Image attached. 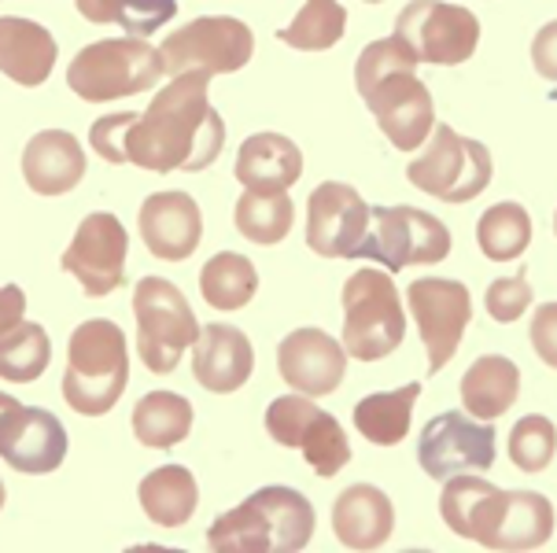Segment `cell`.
<instances>
[{
  "label": "cell",
  "mask_w": 557,
  "mask_h": 553,
  "mask_svg": "<svg viewBox=\"0 0 557 553\" xmlns=\"http://www.w3.org/2000/svg\"><path fill=\"white\" fill-rule=\"evenodd\" d=\"M0 510H4V483H0Z\"/></svg>",
  "instance_id": "cell-42"
},
{
  "label": "cell",
  "mask_w": 557,
  "mask_h": 553,
  "mask_svg": "<svg viewBox=\"0 0 557 553\" xmlns=\"http://www.w3.org/2000/svg\"><path fill=\"white\" fill-rule=\"evenodd\" d=\"M89 23H119L129 37H148L163 30L177 15V0H74Z\"/></svg>",
  "instance_id": "cell-35"
},
{
  "label": "cell",
  "mask_w": 557,
  "mask_h": 553,
  "mask_svg": "<svg viewBox=\"0 0 557 553\" xmlns=\"http://www.w3.org/2000/svg\"><path fill=\"white\" fill-rule=\"evenodd\" d=\"M495 163H491L487 144L473 137H461L450 126H432L429 148L406 166V181L421 189L432 200L443 203H469L491 185Z\"/></svg>",
  "instance_id": "cell-8"
},
{
  "label": "cell",
  "mask_w": 557,
  "mask_h": 553,
  "mask_svg": "<svg viewBox=\"0 0 557 553\" xmlns=\"http://www.w3.org/2000/svg\"><path fill=\"white\" fill-rule=\"evenodd\" d=\"M259 292V269L237 251H219L200 269V296L214 311H240Z\"/></svg>",
  "instance_id": "cell-31"
},
{
  "label": "cell",
  "mask_w": 557,
  "mask_h": 553,
  "mask_svg": "<svg viewBox=\"0 0 557 553\" xmlns=\"http://www.w3.org/2000/svg\"><path fill=\"white\" fill-rule=\"evenodd\" d=\"M506 510V491H498L495 483L480 480L476 473L450 476L447 487L440 494V513L455 536L473 539L480 546H495V531Z\"/></svg>",
  "instance_id": "cell-21"
},
{
  "label": "cell",
  "mask_w": 557,
  "mask_h": 553,
  "mask_svg": "<svg viewBox=\"0 0 557 553\" xmlns=\"http://www.w3.org/2000/svg\"><path fill=\"white\" fill-rule=\"evenodd\" d=\"M23 177L37 196H67L85 177V148L67 129H41L23 148Z\"/></svg>",
  "instance_id": "cell-22"
},
{
  "label": "cell",
  "mask_w": 557,
  "mask_h": 553,
  "mask_svg": "<svg viewBox=\"0 0 557 553\" xmlns=\"http://www.w3.org/2000/svg\"><path fill=\"white\" fill-rule=\"evenodd\" d=\"M314 536V505L292 487H262L237 510L222 513L207 531V546L222 553H296Z\"/></svg>",
  "instance_id": "cell-3"
},
{
  "label": "cell",
  "mask_w": 557,
  "mask_h": 553,
  "mask_svg": "<svg viewBox=\"0 0 557 553\" xmlns=\"http://www.w3.org/2000/svg\"><path fill=\"white\" fill-rule=\"evenodd\" d=\"M267 432L273 443L299 447L318 476H336L351 462V443L339 420L325 410H318L310 395H281L267 406Z\"/></svg>",
  "instance_id": "cell-13"
},
{
  "label": "cell",
  "mask_w": 557,
  "mask_h": 553,
  "mask_svg": "<svg viewBox=\"0 0 557 553\" xmlns=\"http://www.w3.org/2000/svg\"><path fill=\"white\" fill-rule=\"evenodd\" d=\"M532 63L540 71V78L546 81H557V18L546 23L532 41Z\"/></svg>",
  "instance_id": "cell-40"
},
{
  "label": "cell",
  "mask_w": 557,
  "mask_h": 553,
  "mask_svg": "<svg viewBox=\"0 0 557 553\" xmlns=\"http://www.w3.org/2000/svg\"><path fill=\"white\" fill-rule=\"evenodd\" d=\"M484 303H487V314L495 317L498 325H509V322H517L528 306H532V285H528V274H524V266L517 269L513 277H503V280H491L487 285V296H484Z\"/></svg>",
  "instance_id": "cell-38"
},
{
  "label": "cell",
  "mask_w": 557,
  "mask_h": 553,
  "mask_svg": "<svg viewBox=\"0 0 557 553\" xmlns=\"http://www.w3.org/2000/svg\"><path fill=\"white\" fill-rule=\"evenodd\" d=\"M137 317V354L156 377H170L182 362L185 347L196 343L200 322L182 288L166 277H145L134 288Z\"/></svg>",
  "instance_id": "cell-7"
},
{
  "label": "cell",
  "mask_w": 557,
  "mask_h": 553,
  "mask_svg": "<svg viewBox=\"0 0 557 553\" xmlns=\"http://www.w3.org/2000/svg\"><path fill=\"white\" fill-rule=\"evenodd\" d=\"M355 89L392 148L413 152L429 140L436 126V108H432V92L418 78V60L399 37L366 45L355 63Z\"/></svg>",
  "instance_id": "cell-2"
},
{
  "label": "cell",
  "mask_w": 557,
  "mask_h": 553,
  "mask_svg": "<svg viewBox=\"0 0 557 553\" xmlns=\"http://www.w3.org/2000/svg\"><path fill=\"white\" fill-rule=\"evenodd\" d=\"M498 454V436L491 420H476L473 414L447 410L432 417L418 436V462L424 476L447 483L461 473H487Z\"/></svg>",
  "instance_id": "cell-12"
},
{
  "label": "cell",
  "mask_w": 557,
  "mask_h": 553,
  "mask_svg": "<svg viewBox=\"0 0 557 553\" xmlns=\"http://www.w3.org/2000/svg\"><path fill=\"white\" fill-rule=\"evenodd\" d=\"M140 510L148 513V520H156L159 528H182L185 520H193L196 502H200V487L196 476L185 465H163L156 473H148L137 487Z\"/></svg>",
  "instance_id": "cell-27"
},
{
  "label": "cell",
  "mask_w": 557,
  "mask_h": 553,
  "mask_svg": "<svg viewBox=\"0 0 557 553\" xmlns=\"http://www.w3.org/2000/svg\"><path fill=\"white\" fill-rule=\"evenodd\" d=\"M554 237H557V211H554Z\"/></svg>",
  "instance_id": "cell-43"
},
{
  "label": "cell",
  "mask_w": 557,
  "mask_h": 553,
  "mask_svg": "<svg viewBox=\"0 0 557 553\" xmlns=\"http://www.w3.org/2000/svg\"><path fill=\"white\" fill-rule=\"evenodd\" d=\"M52 343L37 322H18L15 329L0 332V377L12 384H34L49 369Z\"/></svg>",
  "instance_id": "cell-36"
},
{
  "label": "cell",
  "mask_w": 557,
  "mask_h": 553,
  "mask_svg": "<svg viewBox=\"0 0 557 553\" xmlns=\"http://www.w3.org/2000/svg\"><path fill=\"white\" fill-rule=\"evenodd\" d=\"M292 196L285 192H244L233 211V225H237L240 237H248L251 243H281L292 232Z\"/></svg>",
  "instance_id": "cell-34"
},
{
  "label": "cell",
  "mask_w": 557,
  "mask_h": 553,
  "mask_svg": "<svg viewBox=\"0 0 557 553\" xmlns=\"http://www.w3.org/2000/svg\"><path fill=\"white\" fill-rule=\"evenodd\" d=\"M528 340H532L535 354H540L550 369H557V303H543L540 311L532 314Z\"/></svg>",
  "instance_id": "cell-39"
},
{
  "label": "cell",
  "mask_w": 557,
  "mask_h": 553,
  "mask_svg": "<svg viewBox=\"0 0 557 553\" xmlns=\"http://www.w3.org/2000/svg\"><path fill=\"white\" fill-rule=\"evenodd\" d=\"M26 314V296L18 285H0V332L15 329Z\"/></svg>",
  "instance_id": "cell-41"
},
{
  "label": "cell",
  "mask_w": 557,
  "mask_h": 553,
  "mask_svg": "<svg viewBox=\"0 0 557 553\" xmlns=\"http://www.w3.org/2000/svg\"><path fill=\"white\" fill-rule=\"evenodd\" d=\"M211 74L185 71L156 92L152 108L119 111L92 122L89 144L103 163H134L140 171H207L222 155L225 122L207 100Z\"/></svg>",
  "instance_id": "cell-1"
},
{
  "label": "cell",
  "mask_w": 557,
  "mask_h": 553,
  "mask_svg": "<svg viewBox=\"0 0 557 553\" xmlns=\"http://www.w3.org/2000/svg\"><path fill=\"white\" fill-rule=\"evenodd\" d=\"M159 78H163V60L145 37H103V41L85 45L67 67V86L85 104L137 97L152 89Z\"/></svg>",
  "instance_id": "cell-5"
},
{
  "label": "cell",
  "mask_w": 557,
  "mask_h": 553,
  "mask_svg": "<svg viewBox=\"0 0 557 553\" xmlns=\"http://www.w3.org/2000/svg\"><path fill=\"white\" fill-rule=\"evenodd\" d=\"M140 240H145L148 255L163 262H185L200 248L203 237V214L200 203L188 192H156L140 203L137 214Z\"/></svg>",
  "instance_id": "cell-19"
},
{
  "label": "cell",
  "mask_w": 557,
  "mask_h": 553,
  "mask_svg": "<svg viewBox=\"0 0 557 553\" xmlns=\"http://www.w3.org/2000/svg\"><path fill=\"white\" fill-rule=\"evenodd\" d=\"M193 432V402L177 391H148L134 406V436L152 450H170Z\"/></svg>",
  "instance_id": "cell-30"
},
{
  "label": "cell",
  "mask_w": 557,
  "mask_h": 553,
  "mask_svg": "<svg viewBox=\"0 0 557 553\" xmlns=\"http://www.w3.org/2000/svg\"><path fill=\"white\" fill-rule=\"evenodd\" d=\"M333 531L347 550H381L395 531L392 499L373 483H351L333 505Z\"/></svg>",
  "instance_id": "cell-23"
},
{
  "label": "cell",
  "mask_w": 557,
  "mask_h": 553,
  "mask_svg": "<svg viewBox=\"0 0 557 553\" xmlns=\"http://www.w3.org/2000/svg\"><path fill=\"white\" fill-rule=\"evenodd\" d=\"M517 391H521V369L503 354H484L461 377V402L476 420L503 417L517 402Z\"/></svg>",
  "instance_id": "cell-26"
},
{
  "label": "cell",
  "mask_w": 557,
  "mask_h": 553,
  "mask_svg": "<svg viewBox=\"0 0 557 553\" xmlns=\"http://www.w3.org/2000/svg\"><path fill=\"white\" fill-rule=\"evenodd\" d=\"M251 369H255L251 340L237 325L214 322V325H207V329H200V336H196V343H193V373L203 391L233 395V391L248 384Z\"/></svg>",
  "instance_id": "cell-20"
},
{
  "label": "cell",
  "mask_w": 557,
  "mask_h": 553,
  "mask_svg": "<svg viewBox=\"0 0 557 553\" xmlns=\"http://www.w3.org/2000/svg\"><path fill=\"white\" fill-rule=\"evenodd\" d=\"M129 384L126 336L108 317H92L74 329L67 343V373H63V399L74 414L103 417L115 410Z\"/></svg>",
  "instance_id": "cell-4"
},
{
  "label": "cell",
  "mask_w": 557,
  "mask_h": 553,
  "mask_svg": "<svg viewBox=\"0 0 557 553\" xmlns=\"http://www.w3.org/2000/svg\"><path fill=\"white\" fill-rule=\"evenodd\" d=\"M450 255V229L436 214L418 208H370V229L358 243L355 259L384 262L388 274L406 266H432Z\"/></svg>",
  "instance_id": "cell-9"
},
{
  "label": "cell",
  "mask_w": 557,
  "mask_h": 553,
  "mask_svg": "<svg viewBox=\"0 0 557 553\" xmlns=\"http://www.w3.org/2000/svg\"><path fill=\"white\" fill-rule=\"evenodd\" d=\"M421 399V384H403L395 391H376L355 402V428L376 447H395L410 436L413 402Z\"/></svg>",
  "instance_id": "cell-28"
},
{
  "label": "cell",
  "mask_w": 557,
  "mask_h": 553,
  "mask_svg": "<svg viewBox=\"0 0 557 553\" xmlns=\"http://www.w3.org/2000/svg\"><path fill=\"white\" fill-rule=\"evenodd\" d=\"M255 52V34L248 23L233 15H203L193 23L177 26L174 34L159 45L163 74L177 78L185 71H207V74H233L248 67Z\"/></svg>",
  "instance_id": "cell-10"
},
{
  "label": "cell",
  "mask_w": 557,
  "mask_h": 553,
  "mask_svg": "<svg viewBox=\"0 0 557 553\" xmlns=\"http://www.w3.org/2000/svg\"><path fill=\"white\" fill-rule=\"evenodd\" d=\"M406 303H410L421 343L429 351V373H440L458 354L461 336L473 322V296L461 280L418 277L406 288Z\"/></svg>",
  "instance_id": "cell-14"
},
{
  "label": "cell",
  "mask_w": 557,
  "mask_h": 553,
  "mask_svg": "<svg viewBox=\"0 0 557 553\" xmlns=\"http://www.w3.org/2000/svg\"><path fill=\"white\" fill-rule=\"evenodd\" d=\"M476 243L491 262L521 259L528 243H532V214L521 203H495V208L480 214Z\"/></svg>",
  "instance_id": "cell-32"
},
{
  "label": "cell",
  "mask_w": 557,
  "mask_h": 553,
  "mask_svg": "<svg viewBox=\"0 0 557 553\" xmlns=\"http://www.w3.org/2000/svg\"><path fill=\"white\" fill-rule=\"evenodd\" d=\"M370 229V203L355 185L321 181L307 200V248L321 259H355Z\"/></svg>",
  "instance_id": "cell-17"
},
{
  "label": "cell",
  "mask_w": 557,
  "mask_h": 553,
  "mask_svg": "<svg viewBox=\"0 0 557 553\" xmlns=\"http://www.w3.org/2000/svg\"><path fill=\"white\" fill-rule=\"evenodd\" d=\"M554 536V505L540 491H506V510L491 550H540Z\"/></svg>",
  "instance_id": "cell-29"
},
{
  "label": "cell",
  "mask_w": 557,
  "mask_h": 553,
  "mask_svg": "<svg viewBox=\"0 0 557 553\" xmlns=\"http://www.w3.org/2000/svg\"><path fill=\"white\" fill-rule=\"evenodd\" d=\"M126 251H129L126 225L115 214L97 211L78 225L67 255H63V269L71 277H78L85 296L103 299L126 285Z\"/></svg>",
  "instance_id": "cell-16"
},
{
  "label": "cell",
  "mask_w": 557,
  "mask_h": 553,
  "mask_svg": "<svg viewBox=\"0 0 557 553\" xmlns=\"http://www.w3.org/2000/svg\"><path fill=\"white\" fill-rule=\"evenodd\" d=\"M277 369L292 391L321 399L344 384L347 351L325 329H296L277 347Z\"/></svg>",
  "instance_id": "cell-18"
},
{
  "label": "cell",
  "mask_w": 557,
  "mask_h": 553,
  "mask_svg": "<svg viewBox=\"0 0 557 553\" xmlns=\"http://www.w3.org/2000/svg\"><path fill=\"white\" fill-rule=\"evenodd\" d=\"M509 462L521 473H543L557 454V428L550 417L528 414L509 428Z\"/></svg>",
  "instance_id": "cell-37"
},
{
  "label": "cell",
  "mask_w": 557,
  "mask_h": 553,
  "mask_svg": "<svg viewBox=\"0 0 557 553\" xmlns=\"http://www.w3.org/2000/svg\"><path fill=\"white\" fill-rule=\"evenodd\" d=\"M0 457L15 473H55L67 457V428L49 410L23 406L0 391Z\"/></svg>",
  "instance_id": "cell-15"
},
{
  "label": "cell",
  "mask_w": 557,
  "mask_h": 553,
  "mask_svg": "<svg viewBox=\"0 0 557 553\" xmlns=\"http://www.w3.org/2000/svg\"><path fill=\"white\" fill-rule=\"evenodd\" d=\"M55 37L41 23H30L23 15L0 18V74L15 86L37 89L52 78L55 67Z\"/></svg>",
  "instance_id": "cell-25"
},
{
  "label": "cell",
  "mask_w": 557,
  "mask_h": 553,
  "mask_svg": "<svg viewBox=\"0 0 557 553\" xmlns=\"http://www.w3.org/2000/svg\"><path fill=\"white\" fill-rule=\"evenodd\" d=\"M344 351L358 362H381L406 340L399 288L384 269H358L344 280Z\"/></svg>",
  "instance_id": "cell-6"
},
{
  "label": "cell",
  "mask_w": 557,
  "mask_h": 553,
  "mask_svg": "<svg viewBox=\"0 0 557 553\" xmlns=\"http://www.w3.org/2000/svg\"><path fill=\"white\" fill-rule=\"evenodd\" d=\"M233 174L251 192H288L304 177V152L285 134H251L240 144Z\"/></svg>",
  "instance_id": "cell-24"
},
{
  "label": "cell",
  "mask_w": 557,
  "mask_h": 553,
  "mask_svg": "<svg viewBox=\"0 0 557 553\" xmlns=\"http://www.w3.org/2000/svg\"><path fill=\"white\" fill-rule=\"evenodd\" d=\"M418 63L458 67L473 60L480 45V18L461 4L447 0H410L395 15V34Z\"/></svg>",
  "instance_id": "cell-11"
},
{
  "label": "cell",
  "mask_w": 557,
  "mask_h": 553,
  "mask_svg": "<svg viewBox=\"0 0 557 553\" xmlns=\"http://www.w3.org/2000/svg\"><path fill=\"white\" fill-rule=\"evenodd\" d=\"M347 30V8L339 0H307L299 15L285 30H277V41L296 52H325Z\"/></svg>",
  "instance_id": "cell-33"
},
{
  "label": "cell",
  "mask_w": 557,
  "mask_h": 553,
  "mask_svg": "<svg viewBox=\"0 0 557 553\" xmlns=\"http://www.w3.org/2000/svg\"><path fill=\"white\" fill-rule=\"evenodd\" d=\"M366 4H384V0H366Z\"/></svg>",
  "instance_id": "cell-44"
}]
</instances>
